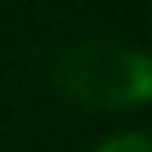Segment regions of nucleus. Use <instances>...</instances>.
<instances>
[{"label":"nucleus","mask_w":152,"mask_h":152,"mask_svg":"<svg viewBox=\"0 0 152 152\" xmlns=\"http://www.w3.org/2000/svg\"><path fill=\"white\" fill-rule=\"evenodd\" d=\"M57 81L67 96L92 106H142L152 96V57L142 46L88 39L60 57Z\"/></svg>","instance_id":"1"},{"label":"nucleus","mask_w":152,"mask_h":152,"mask_svg":"<svg viewBox=\"0 0 152 152\" xmlns=\"http://www.w3.org/2000/svg\"><path fill=\"white\" fill-rule=\"evenodd\" d=\"M92 152H152V142L145 131L138 127H127V131H117V134H106Z\"/></svg>","instance_id":"2"}]
</instances>
